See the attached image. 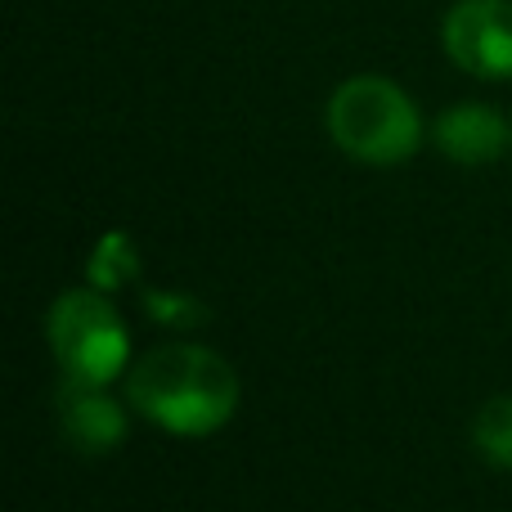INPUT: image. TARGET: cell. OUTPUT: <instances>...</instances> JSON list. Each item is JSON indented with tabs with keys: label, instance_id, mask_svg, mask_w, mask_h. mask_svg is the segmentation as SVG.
<instances>
[{
	"label": "cell",
	"instance_id": "6da1fadb",
	"mask_svg": "<svg viewBox=\"0 0 512 512\" xmlns=\"http://www.w3.org/2000/svg\"><path fill=\"white\" fill-rule=\"evenodd\" d=\"M126 396L149 423L176 436H212L239 409V373L207 346H153L126 373Z\"/></svg>",
	"mask_w": 512,
	"mask_h": 512
},
{
	"label": "cell",
	"instance_id": "7a4b0ae2",
	"mask_svg": "<svg viewBox=\"0 0 512 512\" xmlns=\"http://www.w3.org/2000/svg\"><path fill=\"white\" fill-rule=\"evenodd\" d=\"M328 135L337 149L369 167H396L423 144L414 99L387 77H351L328 99Z\"/></svg>",
	"mask_w": 512,
	"mask_h": 512
},
{
	"label": "cell",
	"instance_id": "3957f363",
	"mask_svg": "<svg viewBox=\"0 0 512 512\" xmlns=\"http://www.w3.org/2000/svg\"><path fill=\"white\" fill-rule=\"evenodd\" d=\"M50 346L63 378L90 387H108L131 355L122 315L95 288H72L50 306Z\"/></svg>",
	"mask_w": 512,
	"mask_h": 512
},
{
	"label": "cell",
	"instance_id": "277c9868",
	"mask_svg": "<svg viewBox=\"0 0 512 512\" xmlns=\"http://www.w3.org/2000/svg\"><path fill=\"white\" fill-rule=\"evenodd\" d=\"M445 54L472 77H512V0H459L445 14Z\"/></svg>",
	"mask_w": 512,
	"mask_h": 512
},
{
	"label": "cell",
	"instance_id": "5b68a950",
	"mask_svg": "<svg viewBox=\"0 0 512 512\" xmlns=\"http://www.w3.org/2000/svg\"><path fill=\"white\" fill-rule=\"evenodd\" d=\"M59 414H63V436L86 454L117 450L126 441V414L104 396V387L68 378L59 391Z\"/></svg>",
	"mask_w": 512,
	"mask_h": 512
},
{
	"label": "cell",
	"instance_id": "8992f818",
	"mask_svg": "<svg viewBox=\"0 0 512 512\" xmlns=\"http://www.w3.org/2000/svg\"><path fill=\"white\" fill-rule=\"evenodd\" d=\"M436 144L445 158L463 162V167H486L504 153L508 126L486 104H454L436 117Z\"/></svg>",
	"mask_w": 512,
	"mask_h": 512
},
{
	"label": "cell",
	"instance_id": "52a82bcc",
	"mask_svg": "<svg viewBox=\"0 0 512 512\" xmlns=\"http://www.w3.org/2000/svg\"><path fill=\"white\" fill-rule=\"evenodd\" d=\"M472 441L486 463L512 472V396H495L481 405L477 423H472Z\"/></svg>",
	"mask_w": 512,
	"mask_h": 512
},
{
	"label": "cell",
	"instance_id": "ba28073f",
	"mask_svg": "<svg viewBox=\"0 0 512 512\" xmlns=\"http://www.w3.org/2000/svg\"><path fill=\"white\" fill-rule=\"evenodd\" d=\"M135 274V248L126 234H108L104 243H99V252L90 256V283L95 288H117V283H126Z\"/></svg>",
	"mask_w": 512,
	"mask_h": 512
}]
</instances>
